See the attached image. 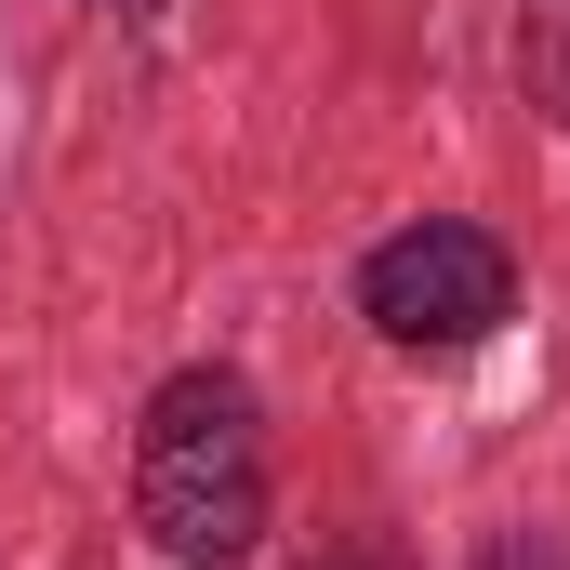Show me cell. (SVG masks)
<instances>
[{
    "mask_svg": "<svg viewBox=\"0 0 570 570\" xmlns=\"http://www.w3.org/2000/svg\"><path fill=\"white\" fill-rule=\"evenodd\" d=\"M279 518V464H266V399L226 358H186L146 385L134 425V531L173 570H239Z\"/></svg>",
    "mask_w": 570,
    "mask_h": 570,
    "instance_id": "obj_1",
    "label": "cell"
},
{
    "mask_svg": "<svg viewBox=\"0 0 570 570\" xmlns=\"http://www.w3.org/2000/svg\"><path fill=\"white\" fill-rule=\"evenodd\" d=\"M518 94L544 134H570V0H518Z\"/></svg>",
    "mask_w": 570,
    "mask_h": 570,
    "instance_id": "obj_3",
    "label": "cell"
},
{
    "mask_svg": "<svg viewBox=\"0 0 570 570\" xmlns=\"http://www.w3.org/2000/svg\"><path fill=\"white\" fill-rule=\"evenodd\" d=\"M332 570H399V558H385V544H345V558H332Z\"/></svg>",
    "mask_w": 570,
    "mask_h": 570,
    "instance_id": "obj_4",
    "label": "cell"
},
{
    "mask_svg": "<svg viewBox=\"0 0 570 570\" xmlns=\"http://www.w3.org/2000/svg\"><path fill=\"white\" fill-rule=\"evenodd\" d=\"M358 318H372L399 358H478V345L518 318V253H504L478 213H412L399 239L358 253Z\"/></svg>",
    "mask_w": 570,
    "mask_h": 570,
    "instance_id": "obj_2",
    "label": "cell"
},
{
    "mask_svg": "<svg viewBox=\"0 0 570 570\" xmlns=\"http://www.w3.org/2000/svg\"><path fill=\"white\" fill-rule=\"evenodd\" d=\"M94 13H173V0H94Z\"/></svg>",
    "mask_w": 570,
    "mask_h": 570,
    "instance_id": "obj_5",
    "label": "cell"
}]
</instances>
